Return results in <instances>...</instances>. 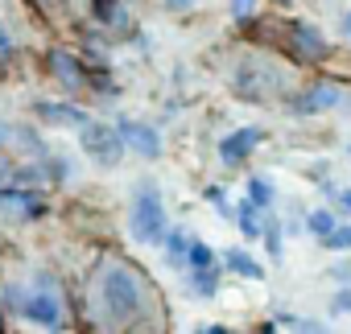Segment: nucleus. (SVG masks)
Returning a JSON list of instances; mask_svg holds the SVG:
<instances>
[{
    "mask_svg": "<svg viewBox=\"0 0 351 334\" xmlns=\"http://www.w3.org/2000/svg\"><path fill=\"white\" fill-rule=\"evenodd\" d=\"M347 34H351V13H347Z\"/></svg>",
    "mask_w": 351,
    "mask_h": 334,
    "instance_id": "nucleus-32",
    "label": "nucleus"
},
{
    "mask_svg": "<svg viewBox=\"0 0 351 334\" xmlns=\"http://www.w3.org/2000/svg\"><path fill=\"white\" fill-rule=\"evenodd\" d=\"M343 207H347V211H351V190H347V194H343Z\"/></svg>",
    "mask_w": 351,
    "mask_h": 334,
    "instance_id": "nucleus-31",
    "label": "nucleus"
},
{
    "mask_svg": "<svg viewBox=\"0 0 351 334\" xmlns=\"http://www.w3.org/2000/svg\"><path fill=\"white\" fill-rule=\"evenodd\" d=\"M265 248H269L273 260H281V248H285V244H281V227H277L273 219H265Z\"/></svg>",
    "mask_w": 351,
    "mask_h": 334,
    "instance_id": "nucleus-21",
    "label": "nucleus"
},
{
    "mask_svg": "<svg viewBox=\"0 0 351 334\" xmlns=\"http://www.w3.org/2000/svg\"><path fill=\"white\" fill-rule=\"evenodd\" d=\"M223 264H228L236 277H248V281H265V264H261V260H252L244 248H228V252H223Z\"/></svg>",
    "mask_w": 351,
    "mask_h": 334,
    "instance_id": "nucleus-13",
    "label": "nucleus"
},
{
    "mask_svg": "<svg viewBox=\"0 0 351 334\" xmlns=\"http://www.w3.org/2000/svg\"><path fill=\"white\" fill-rule=\"evenodd\" d=\"M128 231L141 244H165L169 227H165V207H161V190L157 182H136L132 194V215H128Z\"/></svg>",
    "mask_w": 351,
    "mask_h": 334,
    "instance_id": "nucleus-3",
    "label": "nucleus"
},
{
    "mask_svg": "<svg viewBox=\"0 0 351 334\" xmlns=\"http://www.w3.org/2000/svg\"><path fill=\"white\" fill-rule=\"evenodd\" d=\"M79 144H83V153L95 161V165H104V170H112V165H120V157H124V136L112 128V124H83L79 128Z\"/></svg>",
    "mask_w": 351,
    "mask_h": 334,
    "instance_id": "nucleus-5",
    "label": "nucleus"
},
{
    "mask_svg": "<svg viewBox=\"0 0 351 334\" xmlns=\"http://www.w3.org/2000/svg\"><path fill=\"white\" fill-rule=\"evenodd\" d=\"M191 289L199 297H215L219 293V268H203V272H191Z\"/></svg>",
    "mask_w": 351,
    "mask_h": 334,
    "instance_id": "nucleus-18",
    "label": "nucleus"
},
{
    "mask_svg": "<svg viewBox=\"0 0 351 334\" xmlns=\"http://www.w3.org/2000/svg\"><path fill=\"white\" fill-rule=\"evenodd\" d=\"M330 277H335L339 285H351V268H347V264H339V268H330Z\"/></svg>",
    "mask_w": 351,
    "mask_h": 334,
    "instance_id": "nucleus-26",
    "label": "nucleus"
},
{
    "mask_svg": "<svg viewBox=\"0 0 351 334\" xmlns=\"http://www.w3.org/2000/svg\"><path fill=\"white\" fill-rule=\"evenodd\" d=\"M5 178H9V165H5V161H0V182H5Z\"/></svg>",
    "mask_w": 351,
    "mask_h": 334,
    "instance_id": "nucleus-30",
    "label": "nucleus"
},
{
    "mask_svg": "<svg viewBox=\"0 0 351 334\" xmlns=\"http://www.w3.org/2000/svg\"><path fill=\"white\" fill-rule=\"evenodd\" d=\"M273 198H277V194H273V182H269V178H248V203H256L261 211H269Z\"/></svg>",
    "mask_w": 351,
    "mask_h": 334,
    "instance_id": "nucleus-17",
    "label": "nucleus"
},
{
    "mask_svg": "<svg viewBox=\"0 0 351 334\" xmlns=\"http://www.w3.org/2000/svg\"><path fill=\"white\" fill-rule=\"evenodd\" d=\"M236 91L248 95V99H273L277 91H285V70L261 54H248L240 58V70H236Z\"/></svg>",
    "mask_w": 351,
    "mask_h": 334,
    "instance_id": "nucleus-4",
    "label": "nucleus"
},
{
    "mask_svg": "<svg viewBox=\"0 0 351 334\" xmlns=\"http://www.w3.org/2000/svg\"><path fill=\"white\" fill-rule=\"evenodd\" d=\"M5 305H9V313H21L25 322H34V326H42V330H62L66 326V301H62V293H58V281L50 277V272H42L29 289H17V285H9L5 289Z\"/></svg>",
    "mask_w": 351,
    "mask_h": 334,
    "instance_id": "nucleus-2",
    "label": "nucleus"
},
{
    "mask_svg": "<svg viewBox=\"0 0 351 334\" xmlns=\"http://www.w3.org/2000/svg\"><path fill=\"white\" fill-rule=\"evenodd\" d=\"M83 318L91 334H161L165 309L157 285L124 256H104L87 277Z\"/></svg>",
    "mask_w": 351,
    "mask_h": 334,
    "instance_id": "nucleus-1",
    "label": "nucleus"
},
{
    "mask_svg": "<svg viewBox=\"0 0 351 334\" xmlns=\"http://www.w3.org/2000/svg\"><path fill=\"white\" fill-rule=\"evenodd\" d=\"M289 34H293V42H298V50L306 54V58H326L330 54V46H326V38L314 29V25H289Z\"/></svg>",
    "mask_w": 351,
    "mask_h": 334,
    "instance_id": "nucleus-11",
    "label": "nucleus"
},
{
    "mask_svg": "<svg viewBox=\"0 0 351 334\" xmlns=\"http://www.w3.org/2000/svg\"><path fill=\"white\" fill-rule=\"evenodd\" d=\"M261 140H265V128H236L232 136H223V140H219V157H223V165H240Z\"/></svg>",
    "mask_w": 351,
    "mask_h": 334,
    "instance_id": "nucleus-8",
    "label": "nucleus"
},
{
    "mask_svg": "<svg viewBox=\"0 0 351 334\" xmlns=\"http://www.w3.org/2000/svg\"><path fill=\"white\" fill-rule=\"evenodd\" d=\"M236 227L244 231V240H261L265 235V223H261V207L256 203H240V215H236Z\"/></svg>",
    "mask_w": 351,
    "mask_h": 334,
    "instance_id": "nucleus-15",
    "label": "nucleus"
},
{
    "mask_svg": "<svg viewBox=\"0 0 351 334\" xmlns=\"http://www.w3.org/2000/svg\"><path fill=\"white\" fill-rule=\"evenodd\" d=\"M191 248H195V235L182 231V227H173V231L165 235V260H169V264H186Z\"/></svg>",
    "mask_w": 351,
    "mask_h": 334,
    "instance_id": "nucleus-14",
    "label": "nucleus"
},
{
    "mask_svg": "<svg viewBox=\"0 0 351 334\" xmlns=\"http://www.w3.org/2000/svg\"><path fill=\"white\" fill-rule=\"evenodd\" d=\"M0 203H5V211L17 215V219H38V215H46V198L34 194V190H5V194H0Z\"/></svg>",
    "mask_w": 351,
    "mask_h": 334,
    "instance_id": "nucleus-9",
    "label": "nucleus"
},
{
    "mask_svg": "<svg viewBox=\"0 0 351 334\" xmlns=\"http://www.w3.org/2000/svg\"><path fill=\"white\" fill-rule=\"evenodd\" d=\"M38 116H42L50 128H83V124H91L87 112H83V107H71V103H42Z\"/></svg>",
    "mask_w": 351,
    "mask_h": 334,
    "instance_id": "nucleus-10",
    "label": "nucleus"
},
{
    "mask_svg": "<svg viewBox=\"0 0 351 334\" xmlns=\"http://www.w3.org/2000/svg\"><path fill=\"white\" fill-rule=\"evenodd\" d=\"M13 58V38L5 34V25H0V62H9Z\"/></svg>",
    "mask_w": 351,
    "mask_h": 334,
    "instance_id": "nucleus-25",
    "label": "nucleus"
},
{
    "mask_svg": "<svg viewBox=\"0 0 351 334\" xmlns=\"http://www.w3.org/2000/svg\"><path fill=\"white\" fill-rule=\"evenodd\" d=\"M310 231H314L318 240H330V235L339 231V223H335L330 211H314V215H310Z\"/></svg>",
    "mask_w": 351,
    "mask_h": 334,
    "instance_id": "nucleus-20",
    "label": "nucleus"
},
{
    "mask_svg": "<svg viewBox=\"0 0 351 334\" xmlns=\"http://www.w3.org/2000/svg\"><path fill=\"white\" fill-rule=\"evenodd\" d=\"M232 5H236V9H232L236 17H248V13H252V0H232Z\"/></svg>",
    "mask_w": 351,
    "mask_h": 334,
    "instance_id": "nucleus-27",
    "label": "nucleus"
},
{
    "mask_svg": "<svg viewBox=\"0 0 351 334\" xmlns=\"http://www.w3.org/2000/svg\"><path fill=\"white\" fill-rule=\"evenodd\" d=\"M293 330H298V334H330L322 322H293Z\"/></svg>",
    "mask_w": 351,
    "mask_h": 334,
    "instance_id": "nucleus-24",
    "label": "nucleus"
},
{
    "mask_svg": "<svg viewBox=\"0 0 351 334\" xmlns=\"http://www.w3.org/2000/svg\"><path fill=\"white\" fill-rule=\"evenodd\" d=\"M186 268H191V272H203V268H219V264H215V252H211L203 240H195V248H191V256H186Z\"/></svg>",
    "mask_w": 351,
    "mask_h": 334,
    "instance_id": "nucleus-19",
    "label": "nucleus"
},
{
    "mask_svg": "<svg viewBox=\"0 0 351 334\" xmlns=\"http://www.w3.org/2000/svg\"><path fill=\"white\" fill-rule=\"evenodd\" d=\"M46 62H50V70L58 75V83H62V87H79V83H83V66H79L66 50H50V58H46Z\"/></svg>",
    "mask_w": 351,
    "mask_h": 334,
    "instance_id": "nucleus-12",
    "label": "nucleus"
},
{
    "mask_svg": "<svg viewBox=\"0 0 351 334\" xmlns=\"http://www.w3.org/2000/svg\"><path fill=\"white\" fill-rule=\"evenodd\" d=\"M330 309H335V313H351V289H339L335 301H330Z\"/></svg>",
    "mask_w": 351,
    "mask_h": 334,
    "instance_id": "nucleus-23",
    "label": "nucleus"
},
{
    "mask_svg": "<svg viewBox=\"0 0 351 334\" xmlns=\"http://www.w3.org/2000/svg\"><path fill=\"white\" fill-rule=\"evenodd\" d=\"M116 132L124 136V144L132 149V153H141V157H161V136H157V128H149V124H141V120H120L116 124Z\"/></svg>",
    "mask_w": 351,
    "mask_h": 334,
    "instance_id": "nucleus-6",
    "label": "nucleus"
},
{
    "mask_svg": "<svg viewBox=\"0 0 351 334\" xmlns=\"http://www.w3.org/2000/svg\"><path fill=\"white\" fill-rule=\"evenodd\" d=\"M343 103V87H335V83H314V87H306L298 99H293V112H330V107H339Z\"/></svg>",
    "mask_w": 351,
    "mask_h": 334,
    "instance_id": "nucleus-7",
    "label": "nucleus"
},
{
    "mask_svg": "<svg viewBox=\"0 0 351 334\" xmlns=\"http://www.w3.org/2000/svg\"><path fill=\"white\" fill-rule=\"evenodd\" d=\"M165 5H169V9H191L195 0H165Z\"/></svg>",
    "mask_w": 351,
    "mask_h": 334,
    "instance_id": "nucleus-29",
    "label": "nucleus"
},
{
    "mask_svg": "<svg viewBox=\"0 0 351 334\" xmlns=\"http://www.w3.org/2000/svg\"><path fill=\"white\" fill-rule=\"evenodd\" d=\"M195 334H228V326H211V322H207V326H199Z\"/></svg>",
    "mask_w": 351,
    "mask_h": 334,
    "instance_id": "nucleus-28",
    "label": "nucleus"
},
{
    "mask_svg": "<svg viewBox=\"0 0 351 334\" xmlns=\"http://www.w3.org/2000/svg\"><path fill=\"white\" fill-rule=\"evenodd\" d=\"M95 13H99V21H108L116 29H132V21H128V13H124L120 0H95Z\"/></svg>",
    "mask_w": 351,
    "mask_h": 334,
    "instance_id": "nucleus-16",
    "label": "nucleus"
},
{
    "mask_svg": "<svg viewBox=\"0 0 351 334\" xmlns=\"http://www.w3.org/2000/svg\"><path fill=\"white\" fill-rule=\"evenodd\" d=\"M322 244H326V248H339V252L351 248V227H339V231H335L330 240H322Z\"/></svg>",
    "mask_w": 351,
    "mask_h": 334,
    "instance_id": "nucleus-22",
    "label": "nucleus"
}]
</instances>
